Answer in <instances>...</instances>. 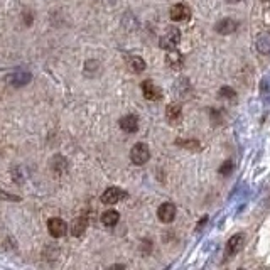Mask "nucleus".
Instances as JSON below:
<instances>
[{
  "instance_id": "1",
  "label": "nucleus",
  "mask_w": 270,
  "mask_h": 270,
  "mask_svg": "<svg viewBox=\"0 0 270 270\" xmlns=\"http://www.w3.org/2000/svg\"><path fill=\"white\" fill-rule=\"evenodd\" d=\"M130 159L135 166H144L149 159H151V151H149V145L144 144V142H138L132 147L130 151Z\"/></svg>"
},
{
  "instance_id": "2",
  "label": "nucleus",
  "mask_w": 270,
  "mask_h": 270,
  "mask_svg": "<svg viewBox=\"0 0 270 270\" xmlns=\"http://www.w3.org/2000/svg\"><path fill=\"white\" fill-rule=\"evenodd\" d=\"M179 39H181L179 29L173 27V29H169V32H167L166 36L160 38L159 46L162 47V49H166V51H173V49H176L177 44H179Z\"/></svg>"
},
{
  "instance_id": "3",
  "label": "nucleus",
  "mask_w": 270,
  "mask_h": 270,
  "mask_svg": "<svg viewBox=\"0 0 270 270\" xmlns=\"http://www.w3.org/2000/svg\"><path fill=\"white\" fill-rule=\"evenodd\" d=\"M243 247H245V236H243L242 233H236V235H233L231 238L228 240V243H226L225 255L226 257H233V255L238 253Z\"/></svg>"
},
{
  "instance_id": "4",
  "label": "nucleus",
  "mask_w": 270,
  "mask_h": 270,
  "mask_svg": "<svg viewBox=\"0 0 270 270\" xmlns=\"http://www.w3.org/2000/svg\"><path fill=\"white\" fill-rule=\"evenodd\" d=\"M47 230H49L51 236H54V238H61V236L66 235L68 225L64 223L61 218H51V220L47 221Z\"/></svg>"
},
{
  "instance_id": "5",
  "label": "nucleus",
  "mask_w": 270,
  "mask_h": 270,
  "mask_svg": "<svg viewBox=\"0 0 270 270\" xmlns=\"http://www.w3.org/2000/svg\"><path fill=\"white\" fill-rule=\"evenodd\" d=\"M127 198V193L122 191L120 188H108L107 191L101 194V203L103 204H115Z\"/></svg>"
},
{
  "instance_id": "6",
  "label": "nucleus",
  "mask_w": 270,
  "mask_h": 270,
  "mask_svg": "<svg viewBox=\"0 0 270 270\" xmlns=\"http://www.w3.org/2000/svg\"><path fill=\"white\" fill-rule=\"evenodd\" d=\"M169 14H171V20H174V22H184L191 16V10L184 3H176V5H173Z\"/></svg>"
},
{
  "instance_id": "7",
  "label": "nucleus",
  "mask_w": 270,
  "mask_h": 270,
  "mask_svg": "<svg viewBox=\"0 0 270 270\" xmlns=\"http://www.w3.org/2000/svg\"><path fill=\"white\" fill-rule=\"evenodd\" d=\"M157 216L162 223H171V221L176 218V206H174L173 203L160 204V208L157 210Z\"/></svg>"
},
{
  "instance_id": "8",
  "label": "nucleus",
  "mask_w": 270,
  "mask_h": 270,
  "mask_svg": "<svg viewBox=\"0 0 270 270\" xmlns=\"http://www.w3.org/2000/svg\"><path fill=\"white\" fill-rule=\"evenodd\" d=\"M142 93H144V96L151 101H155L160 98V90L151 81V79H145V81L142 83Z\"/></svg>"
},
{
  "instance_id": "9",
  "label": "nucleus",
  "mask_w": 270,
  "mask_h": 270,
  "mask_svg": "<svg viewBox=\"0 0 270 270\" xmlns=\"http://www.w3.org/2000/svg\"><path fill=\"white\" fill-rule=\"evenodd\" d=\"M120 129L127 134H135L138 130V118L135 115H127L120 120Z\"/></svg>"
},
{
  "instance_id": "10",
  "label": "nucleus",
  "mask_w": 270,
  "mask_h": 270,
  "mask_svg": "<svg viewBox=\"0 0 270 270\" xmlns=\"http://www.w3.org/2000/svg\"><path fill=\"white\" fill-rule=\"evenodd\" d=\"M31 81V75L29 73H24V71H17L14 75L7 76V83L12 86H24Z\"/></svg>"
},
{
  "instance_id": "11",
  "label": "nucleus",
  "mask_w": 270,
  "mask_h": 270,
  "mask_svg": "<svg viewBox=\"0 0 270 270\" xmlns=\"http://www.w3.org/2000/svg\"><path fill=\"white\" fill-rule=\"evenodd\" d=\"M236 27H238V22H236V20L223 19L216 24V32H220V34H223V36H228V34H231V32H235Z\"/></svg>"
},
{
  "instance_id": "12",
  "label": "nucleus",
  "mask_w": 270,
  "mask_h": 270,
  "mask_svg": "<svg viewBox=\"0 0 270 270\" xmlns=\"http://www.w3.org/2000/svg\"><path fill=\"white\" fill-rule=\"evenodd\" d=\"M166 118L169 120V123L176 125L177 122L181 120V105L177 103H171L166 110Z\"/></svg>"
},
{
  "instance_id": "13",
  "label": "nucleus",
  "mask_w": 270,
  "mask_h": 270,
  "mask_svg": "<svg viewBox=\"0 0 270 270\" xmlns=\"http://www.w3.org/2000/svg\"><path fill=\"white\" fill-rule=\"evenodd\" d=\"M86 226H88V220H86V216H78L71 225L73 236H81L83 233H85Z\"/></svg>"
},
{
  "instance_id": "14",
  "label": "nucleus",
  "mask_w": 270,
  "mask_h": 270,
  "mask_svg": "<svg viewBox=\"0 0 270 270\" xmlns=\"http://www.w3.org/2000/svg\"><path fill=\"white\" fill-rule=\"evenodd\" d=\"M118 220H120V214H118V211H115V210H108L101 214V223H103L105 226H108V228L115 226L116 223H118Z\"/></svg>"
},
{
  "instance_id": "15",
  "label": "nucleus",
  "mask_w": 270,
  "mask_h": 270,
  "mask_svg": "<svg viewBox=\"0 0 270 270\" xmlns=\"http://www.w3.org/2000/svg\"><path fill=\"white\" fill-rule=\"evenodd\" d=\"M166 63L169 64L173 69H179L182 66V56L181 53H177L176 49L169 51V54L166 56Z\"/></svg>"
},
{
  "instance_id": "16",
  "label": "nucleus",
  "mask_w": 270,
  "mask_h": 270,
  "mask_svg": "<svg viewBox=\"0 0 270 270\" xmlns=\"http://www.w3.org/2000/svg\"><path fill=\"white\" fill-rule=\"evenodd\" d=\"M129 66L134 73H142L145 69V61L138 56H132L129 59Z\"/></svg>"
},
{
  "instance_id": "17",
  "label": "nucleus",
  "mask_w": 270,
  "mask_h": 270,
  "mask_svg": "<svg viewBox=\"0 0 270 270\" xmlns=\"http://www.w3.org/2000/svg\"><path fill=\"white\" fill-rule=\"evenodd\" d=\"M220 98H223V100H228V101H233L236 98V93H235V90H231V88H228V86H223V88L220 90Z\"/></svg>"
},
{
  "instance_id": "18",
  "label": "nucleus",
  "mask_w": 270,
  "mask_h": 270,
  "mask_svg": "<svg viewBox=\"0 0 270 270\" xmlns=\"http://www.w3.org/2000/svg\"><path fill=\"white\" fill-rule=\"evenodd\" d=\"M177 145H181V147L188 149V151H198L199 149V144L196 140H176Z\"/></svg>"
},
{
  "instance_id": "19",
  "label": "nucleus",
  "mask_w": 270,
  "mask_h": 270,
  "mask_svg": "<svg viewBox=\"0 0 270 270\" xmlns=\"http://www.w3.org/2000/svg\"><path fill=\"white\" fill-rule=\"evenodd\" d=\"M231 173H233V162L231 160H225L220 166V174L221 176H230Z\"/></svg>"
},
{
  "instance_id": "20",
  "label": "nucleus",
  "mask_w": 270,
  "mask_h": 270,
  "mask_svg": "<svg viewBox=\"0 0 270 270\" xmlns=\"http://www.w3.org/2000/svg\"><path fill=\"white\" fill-rule=\"evenodd\" d=\"M0 198L2 199H9V201H20L19 196H14V194H7V193L0 191Z\"/></svg>"
},
{
  "instance_id": "21",
  "label": "nucleus",
  "mask_w": 270,
  "mask_h": 270,
  "mask_svg": "<svg viewBox=\"0 0 270 270\" xmlns=\"http://www.w3.org/2000/svg\"><path fill=\"white\" fill-rule=\"evenodd\" d=\"M228 3H236V2H240V0H226Z\"/></svg>"
},
{
  "instance_id": "22",
  "label": "nucleus",
  "mask_w": 270,
  "mask_h": 270,
  "mask_svg": "<svg viewBox=\"0 0 270 270\" xmlns=\"http://www.w3.org/2000/svg\"><path fill=\"white\" fill-rule=\"evenodd\" d=\"M264 2H269V0H264Z\"/></svg>"
}]
</instances>
